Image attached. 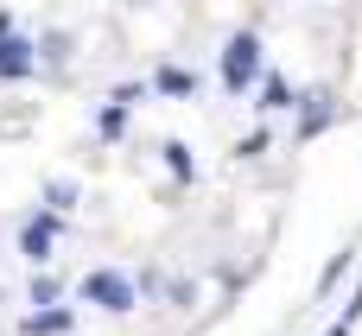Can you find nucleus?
<instances>
[{
    "mask_svg": "<svg viewBox=\"0 0 362 336\" xmlns=\"http://www.w3.org/2000/svg\"><path fill=\"white\" fill-rule=\"evenodd\" d=\"M255 76H261V38H255V32H235V38H229V51H223V83L242 95Z\"/></svg>",
    "mask_w": 362,
    "mask_h": 336,
    "instance_id": "obj_1",
    "label": "nucleus"
},
{
    "mask_svg": "<svg viewBox=\"0 0 362 336\" xmlns=\"http://www.w3.org/2000/svg\"><path fill=\"white\" fill-rule=\"evenodd\" d=\"M83 299L102 305V311H134V286H127L121 273H89V280H83Z\"/></svg>",
    "mask_w": 362,
    "mask_h": 336,
    "instance_id": "obj_2",
    "label": "nucleus"
},
{
    "mask_svg": "<svg viewBox=\"0 0 362 336\" xmlns=\"http://www.w3.org/2000/svg\"><path fill=\"white\" fill-rule=\"evenodd\" d=\"M331 121H337V102H331L325 89H318V95H305V108H299V140H318Z\"/></svg>",
    "mask_w": 362,
    "mask_h": 336,
    "instance_id": "obj_3",
    "label": "nucleus"
},
{
    "mask_svg": "<svg viewBox=\"0 0 362 336\" xmlns=\"http://www.w3.org/2000/svg\"><path fill=\"white\" fill-rule=\"evenodd\" d=\"M51 235H57V216H32L25 235H19V248H25L32 260H45V254H51Z\"/></svg>",
    "mask_w": 362,
    "mask_h": 336,
    "instance_id": "obj_4",
    "label": "nucleus"
},
{
    "mask_svg": "<svg viewBox=\"0 0 362 336\" xmlns=\"http://www.w3.org/2000/svg\"><path fill=\"white\" fill-rule=\"evenodd\" d=\"M25 336H70V311H64V305L32 311V318H25Z\"/></svg>",
    "mask_w": 362,
    "mask_h": 336,
    "instance_id": "obj_5",
    "label": "nucleus"
},
{
    "mask_svg": "<svg viewBox=\"0 0 362 336\" xmlns=\"http://www.w3.org/2000/svg\"><path fill=\"white\" fill-rule=\"evenodd\" d=\"M32 70V44L25 38H0V76H25Z\"/></svg>",
    "mask_w": 362,
    "mask_h": 336,
    "instance_id": "obj_6",
    "label": "nucleus"
},
{
    "mask_svg": "<svg viewBox=\"0 0 362 336\" xmlns=\"http://www.w3.org/2000/svg\"><path fill=\"white\" fill-rule=\"evenodd\" d=\"M261 108H293V89H286V76H267V83H261Z\"/></svg>",
    "mask_w": 362,
    "mask_h": 336,
    "instance_id": "obj_7",
    "label": "nucleus"
},
{
    "mask_svg": "<svg viewBox=\"0 0 362 336\" xmlns=\"http://www.w3.org/2000/svg\"><path fill=\"white\" fill-rule=\"evenodd\" d=\"M159 89H165V95H191L197 76H191V70H159Z\"/></svg>",
    "mask_w": 362,
    "mask_h": 336,
    "instance_id": "obj_8",
    "label": "nucleus"
},
{
    "mask_svg": "<svg viewBox=\"0 0 362 336\" xmlns=\"http://www.w3.org/2000/svg\"><path fill=\"white\" fill-rule=\"evenodd\" d=\"M121 127H127V108H121V102H115V108H102V133H108V140H115V133H121Z\"/></svg>",
    "mask_w": 362,
    "mask_h": 336,
    "instance_id": "obj_9",
    "label": "nucleus"
},
{
    "mask_svg": "<svg viewBox=\"0 0 362 336\" xmlns=\"http://www.w3.org/2000/svg\"><path fill=\"white\" fill-rule=\"evenodd\" d=\"M344 273H350V254H337V260H331V267H325V280H318V292H331V286H337V280H344Z\"/></svg>",
    "mask_w": 362,
    "mask_h": 336,
    "instance_id": "obj_10",
    "label": "nucleus"
},
{
    "mask_svg": "<svg viewBox=\"0 0 362 336\" xmlns=\"http://www.w3.org/2000/svg\"><path fill=\"white\" fill-rule=\"evenodd\" d=\"M45 197H51V210H70V197H76V184H51Z\"/></svg>",
    "mask_w": 362,
    "mask_h": 336,
    "instance_id": "obj_11",
    "label": "nucleus"
},
{
    "mask_svg": "<svg viewBox=\"0 0 362 336\" xmlns=\"http://www.w3.org/2000/svg\"><path fill=\"white\" fill-rule=\"evenodd\" d=\"M57 299V280H32V305H51Z\"/></svg>",
    "mask_w": 362,
    "mask_h": 336,
    "instance_id": "obj_12",
    "label": "nucleus"
},
{
    "mask_svg": "<svg viewBox=\"0 0 362 336\" xmlns=\"http://www.w3.org/2000/svg\"><path fill=\"white\" fill-rule=\"evenodd\" d=\"M356 318H362V286L350 292V305H344V324H356Z\"/></svg>",
    "mask_w": 362,
    "mask_h": 336,
    "instance_id": "obj_13",
    "label": "nucleus"
}]
</instances>
